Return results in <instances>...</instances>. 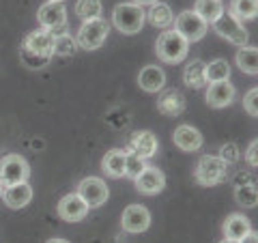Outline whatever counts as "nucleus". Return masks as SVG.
Returning a JSON list of instances; mask_svg holds the SVG:
<instances>
[{
  "instance_id": "obj_1",
  "label": "nucleus",
  "mask_w": 258,
  "mask_h": 243,
  "mask_svg": "<svg viewBox=\"0 0 258 243\" xmlns=\"http://www.w3.org/2000/svg\"><path fill=\"white\" fill-rule=\"evenodd\" d=\"M228 168L230 166L226 164L220 155H203L196 164V172H194V176H196V181L200 185L211 188V185H220V183H224L226 179H228L230 176Z\"/></svg>"
},
{
  "instance_id": "obj_2",
  "label": "nucleus",
  "mask_w": 258,
  "mask_h": 243,
  "mask_svg": "<svg viewBox=\"0 0 258 243\" xmlns=\"http://www.w3.org/2000/svg\"><path fill=\"white\" fill-rule=\"evenodd\" d=\"M112 24L123 35H138L144 26V9L136 3H120L112 11Z\"/></svg>"
},
{
  "instance_id": "obj_3",
  "label": "nucleus",
  "mask_w": 258,
  "mask_h": 243,
  "mask_svg": "<svg viewBox=\"0 0 258 243\" xmlns=\"http://www.w3.org/2000/svg\"><path fill=\"white\" fill-rule=\"evenodd\" d=\"M187 50L189 43L179 35L176 30H166L161 32L157 43H155V52L159 56V60H164L168 65H176L187 58Z\"/></svg>"
},
{
  "instance_id": "obj_4",
  "label": "nucleus",
  "mask_w": 258,
  "mask_h": 243,
  "mask_svg": "<svg viewBox=\"0 0 258 243\" xmlns=\"http://www.w3.org/2000/svg\"><path fill=\"white\" fill-rule=\"evenodd\" d=\"M108 32H110V22H106L103 18H95V20H86L74 39L78 47H82L86 52H95L97 47L106 43Z\"/></svg>"
},
{
  "instance_id": "obj_5",
  "label": "nucleus",
  "mask_w": 258,
  "mask_h": 243,
  "mask_svg": "<svg viewBox=\"0 0 258 243\" xmlns=\"http://www.w3.org/2000/svg\"><path fill=\"white\" fill-rule=\"evenodd\" d=\"M37 20H39V24H41V28H47L54 37L69 32L67 7H64V3H45V5H41L39 11H37Z\"/></svg>"
},
{
  "instance_id": "obj_6",
  "label": "nucleus",
  "mask_w": 258,
  "mask_h": 243,
  "mask_svg": "<svg viewBox=\"0 0 258 243\" xmlns=\"http://www.w3.org/2000/svg\"><path fill=\"white\" fill-rule=\"evenodd\" d=\"M172 24H174V30L187 43H198L207 35V28H209V24L196 11H181Z\"/></svg>"
},
{
  "instance_id": "obj_7",
  "label": "nucleus",
  "mask_w": 258,
  "mask_h": 243,
  "mask_svg": "<svg viewBox=\"0 0 258 243\" xmlns=\"http://www.w3.org/2000/svg\"><path fill=\"white\" fill-rule=\"evenodd\" d=\"M30 176V166L18 153H9L0 159V181L5 185H13V183H24Z\"/></svg>"
},
{
  "instance_id": "obj_8",
  "label": "nucleus",
  "mask_w": 258,
  "mask_h": 243,
  "mask_svg": "<svg viewBox=\"0 0 258 243\" xmlns=\"http://www.w3.org/2000/svg\"><path fill=\"white\" fill-rule=\"evenodd\" d=\"M213 28H215V32H217V35H220L222 39H226V41L235 43V45H239V47L247 45V41H249V35H247V30L243 28L241 20L232 18L230 13H222L220 18L213 22Z\"/></svg>"
},
{
  "instance_id": "obj_9",
  "label": "nucleus",
  "mask_w": 258,
  "mask_h": 243,
  "mask_svg": "<svg viewBox=\"0 0 258 243\" xmlns=\"http://www.w3.org/2000/svg\"><path fill=\"white\" fill-rule=\"evenodd\" d=\"M78 194L88 205V209H97V207L106 205V200L110 196L108 185L103 183L99 176H86V179H82L78 185Z\"/></svg>"
},
{
  "instance_id": "obj_10",
  "label": "nucleus",
  "mask_w": 258,
  "mask_h": 243,
  "mask_svg": "<svg viewBox=\"0 0 258 243\" xmlns=\"http://www.w3.org/2000/svg\"><path fill=\"white\" fill-rule=\"evenodd\" d=\"M159 142L153 132H147V129H140V132H134L132 138L127 142V153H136L142 159H151L157 153Z\"/></svg>"
},
{
  "instance_id": "obj_11",
  "label": "nucleus",
  "mask_w": 258,
  "mask_h": 243,
  "mask_svg": "<svg viewBox=\"0 0 258 243\" xmlns=\"http://www.w3.org/2000/svg\"><path fill=\"white\" fill-rule=\"evenodd\" d=\"M120 224H123V228L127 232L140 234L144 230H149V226H151V213H149V209L142 207V205H129L125 211H123Z\"/></svg>"
},
{
  "instance_id": "obj_12",
  "label": "nucleus",
  "mask_w": 258,
  "mask_h": 243,
  "mask_svg": "<svg viewBox=\"0 0 258 243\" xmlns=\"http://www.w3.org/2000/svg\"><path fill=\"white\" fill-rule=\"evenodd\" d=\"M134 181H136V188H138V192L147 194V196H155V194H159L161 190L166 188V176L155 166H147Z\"/></svg>"
},
{
  "instance_id": "obj_13",
  "label": "nucleus",
  "mask_w": 258,
  "mask_h": 243,
  "mask_svg": "<svg viewBox=\"0 0 258 243\" xmlns=\"http://www.w3.org/2000/svg\"><path fill=\"white\" fill-rule=\"evenodd\" d=\"M58 215L64 222H80L88 215V205L80 198V194H67L58 202Z\"/></svg>"
},
{
  "instance_id": "obj_14",
  "label": "nucleus",
  "mask_w": 258,
  "mask_h": 243,
  "mask_svg": "<svg viewBox=\"0 0 258 243\" xmlns=\"http://www.w3.org/2000/svg\"><path fill=\"white\" fill-rule=\"evenodd\" d=\"M22 47L28 52H35V54H43V56H54V35L47 28H39V30H32L26 35V39L22 41Z\"/></svg>"
},
{
  "instance_id": "obj_15",
  "label": "nucleus",
  "mask_w": 258,
  "mask_h": 243,
  "mask_svg": "<svg viewBox=\"0 0 258 243\" xmlns=\"http://www.w3.org/2000/svg\"><path fill=\"white\" fill-rule=\"evenodd\" d=\"M157 110L164 116H179L185 110V97L176 88H161L157 97Z\"/></svg>"
},
{
  "instance_id": "obj_16",
  "label": "nucleus",
  "mask_w": 258,
  "mask_h": 243,
  "mask_svg": "<svg viewBox=\"0 0 258 243\" xmlns=\"http://www.w3.org/2000/svg\"><path fill=\"white\" fill-rule=\"evenodd\" d=\"M235 99V86L230 80L224 82H211L207 88V103L211 108H226Z\"/></svg>"
},
{
  "instance_id": "obj_17",
  "label": "nucleus",
  "mask_w": 258,
  "mask_h": 243,
  "mask_svg": "<svg viewBox=\"0 0 258 243\" xmlns=\"http://www.w3.org/2000/svg\"><path fill=\"white\" fill-rule=\"evenodd\" d=\"M3 200H5V205L9 209H24L32 200V188L28 185V181L5 185Z\"/></svg>"
},
{
  "instance_id": "obj_18",
  "label": "nucleus",
  "mask_w": 258,
  "mask_h": 243,
  "mask_svg": "<svg viewBox=\"0 0 258 243\" xmlns=\"http://www.w3.org/2000/svg\"><path fill=\"white\" fill-rule=\"evenodd\" d=\"M172 140L181 151H187V153L198 151L200 147H203V134H200L196 127H191V125L176 127L174 134H172Z\"/></svg>"
},
{
  "instance_id": "obj_19",
  "label": "nucleus",
  "mask_w": 258,
  "mask_h": 243,
  "mask_svg": "<svg viewBox=\"0 0 258 243\" xmlns=\"http://www.w3.org/2000/svg\"><path fill=\"white\" fill-rule=\"evenodd\" d=\"M138 84H140L142 91H147V93H159L161 88L166 86L164 69L157 67V65H147L138 76Z\"/></svg>"
},
{
  "instance_id": "obj_20",
  "label": "nucleus",
  "mask_w": 258,
  "mask_h": 243,
  "mask_svg": "<svg viewBox=\"0 0 258 243\" xmlns=\"http://www.w3.org/2000/svg\"><path fill=\"white\" fill-rule=\"evenodd\" d=\"M144 20H149L151 26L164 30V28H168L174 22V15H172V9L166 3L157 0V3L149 5V11H144Z\"/></svg>"
},
{
  "instance_id": "obj_21",
  "label": "nucleus",
  "mask_w": 258,
  "mask_h": 243,
  "mask_svg": "<svg viewBox=\"0 0 258 243\" xmlns=\"http://www.w3.org/2000/svg\"><path fill=\"white\" fill-rule=\"evenodd\" d=\"M101 170L106 172V176H112V179H123L125 176V151L110 149L101 159Z\"/></svg>"
},
{
  "instance_id": "obj_22",
  "label": "nucleus",
  "mask_w": 258,
  "mask_h": 243,
  "mask_svg": "<svg viewBox=\"0 0 258 243\" xmlns=\"http://www.w3.org/2000/svg\"><path fill=\"white\" fill-rule=\"evenodd\" d=\"M222 230H224V237L226 239H230V241H239L241 237H245V234L252 230L249 228V220L245 215H241V213H232L226 217V222L222 226Z\"/></svg>"
},
{
  "instance_id": "obj_23",
  "label": "nucleus",
  "mask_w": 258,
  "mask_h": 243,
  "mask_svg": "<svg viewBox=\"0 0 258 243\" xmlns=\"http://www.w3.org/2000/svg\"><path fill=\"white\" fill-rule=\"evenodd\" d=\"M205 67H207V65L200 58L191 60L187 67L183 69V84L189 86V88H203V86H207L209 82H207V69Z\"/></svg>"
},
{
  "instance_id": "obj_24",
  "label": "nucleus",
  "mask_w": 258,
  "mask_h": 243,
  "mask_svg": "<svg viewBox=\"0 0 258 243\" xmlns=\"http://www.w3.org/2000/svg\"><path fill=\"white\" fill-rule=\"evenodd\" d=\"M237 67L243 71V74L249 76H256L258 74V50L252 45H243L241 50L237 52Z\"/></svg>"
},
{
  "instance_id": "obj_25",
  "label": "nucleus",
  "mask_w": 258,
  "mask_h": 243,
  "mask_svg": "<svg viewBox=\"0 0 258 243\" xmlns=\"http://www.w3.org/2000/svg\"><path fill=\"white\" fill-rule=\"evenodd\" d=\"M194 11H196L207 24L209 22L213 24L224 13V7H222L220 0H196V7H194Z\"/></svg>"
},
{
  "instance_id": "obj_26",
  "label": "nucleus",
  "mask_w": 258,
  "mask_h": 243,
  "mask_svg": "<svg viewBox=\"0 0 258 243\" xmlns=\"http://www.w3.org/2000/svg\"><path fill=\"white\" fill-rule=\"evenodd\" d=\"M232 18L237 20H254L258 13V0H232L230 3V11Z\"/></svg>"
},
{
  "instance_id": "obj_27",
  "label": "nucleus",
  "mask_w": 258,
  "mask_h": 243,
  "mask_svg": "<svg viewBox=\"0 0 258 243\" xmlns=\"http://www.w3.org/2000/svg\"><path fill=\"white\" fill-rule=\"evenodd\" d=\"M235 200L237 205L252 209L258 202V190H256V181L254 183H243V185H235Z\"/></svg>"
},
{
  "instance_id": "obj_28",
  "label": "nucleus",
  "mask_w": 258,
  "mask_h": 243,
  "mask_svg": "<svg viewBox=\"0 0 258 243\" xmlns=\"http://www.w3.org/2000/svg\"><path fill=\"white\" fill-rule=\"evenodd\" d=\"M207 82H224V80H230V65L224 58H215L207 65Z\"/></svg>"
},
{
  "instance_id": "obj_29",
  "label": "nucleus",
  "mask_w": 258,
  "mask_h": 243,
  "mask_svg": "<svg viewBox=\"0 0 258 243\" xmlns=\"http://www.w3.org/2000/svg\"><path fill=\"white\" fill-rule=\"evenodd\" d=\"M101 11H103L101 0H78V5H76V15L82 22L101 18Z\"/></svg>"
},
{
  "instance_id": "obj_30",
  "label": "nucleus",
  "mask_w": 258,
  "mask_h": 243,
  "mask_svg": "<svg viewBox=\"0 0 258 243\" xmlns=\"http://www.w3.org/2000/svg\"><path fill=\"white\" fill-rule=\"evenodd\" d=\"M78 52V43L74 35H69V32H64V35H56L54 37V50L52 54L56 56H74Z\"/></svg>"
},
{
  "instance_id": "obj_31",
  "label": "nucleus",
  "mask_w": 258,
  "mask_h": 243,
  "mask_svg": "<svg viewBox=\"0 0 258 243\" xmlns=\"http://www.w3.org/2000/svg\"><path fill=\"white\" fill-rule=\"evenodd\" d=\"M20 60L22 65H26V69H43L50 65L52 56H43V54H35V52H28V50H20Z\"/></svg>"
},
{
  "instance_id": "obj_32",
  "label": "nucleus",
  "mask_w": 258,
  "mask_h": 243,
  "mask_svg": "<svg viewBox=\"0 0 258 243\" xmlns=\"http://www.w3.org/2000/svg\"><path fill=\"white\" fill-rule=\"evenodd\" d=\"M147 168V159L138 157L136 153H127L125 151V176H129V179H136L142 170Z\"/></svg>"
},
{
  "instance_id": "obj_33",
  "label": "nucleus",
  "mask_w": 258,
  "mask_h": 243,
  "mask_svg": "<svg viewBox=\"0 0 258 243\" xmlns=\"http://www.w3.org/2000/svg\"><path fill=\"white\" fill-rule=\"evenodd\" d=\"M220 157H222L228 166L237 164V161H239V147H237L235 142H226L224 147L220 149Z\"/></svg>"
},
{
  "instance_id": "obj_34",
  "label": "nucleus",
  "mask_w": 258,
  "mask_h": 243,
  "mask_svg": "<svg viewBox=\"0 0 258 243\" xmlns=\"http://www.w3.org/2000/svg\"><path fill=\"white\" fill-rule=\"evenodd\" d=\"M106 120H108V125H112L114 129H120V127H125V125H127V120H129V112H127V110L116 108V110H112L110 114L106 116Z\"/></svg>"
},
{
  "instance_id": "obj_35",
  "label": "nucleus",
  "mask_w": 258,
  "mask_h": 243,
  "mask_svg": "<svg viewBox=\"0 0 258 243\" xmlns=\"http://www.w3.org/2000/svg\"><path fill=\"white\" fill-rule=\"evenodd\" d=\"M256 99H258V91H256V88H252V91H247V93H245V97H243V108H245L252 116H258Z\"/></svg>"
},
{
  "instance_id": "obj_36",
  "label": "nucleus",
  "mask_w": 258,
  "mask_h": 243,
  "mask_svg": "<svg viewBox=\"0 0 258 243\" xmlns=\"http://www.w3.org/2000/svg\"><path fill=\"white\" fill-rule=\"evenodd\" d=\"M256 153H258V142H256V140H252V144H249L247 151H245V159H247V164L252 166V168H256V166H258V157H256Z\"/></svg>"
},
{
  "instance_id": "obj_37",
  "label": "nucleus",
  "mask_w": 258,
  "mask_h": 243,
  "mask_svg": "<svg viewBox=\"0 0 258 243\" xmlns=\"http://www.w3.org/2000/svg\"><path fill=\"white\" fill-rule=\"evenodd\" d=\"M239 243H258V237H256V232L254 230H249L245 237H241L239 239Z\"/></svg>"
},
{
  "instance_id": "obj_38",
  "label": "nucleus",
  "mask_w": 258,
  "mask_h": 243,
  "mask_svg": "<svg viewBox=\"0 0 258 243\" xmlns=\"http://www.w3.org/2000/svg\"><path fill=\"white\" fill-rule=\"evenodd\" d=\"M136 5H140V7H144V5H153V3H157V0H134Z\"/></svg>"
},
{
  "instance_id": "obj_39",
  "label": "nucleus",
  "mask_w": 258,
  "mask_h": 243,
  "mask_svg": "<svg viewBox=\"0 0 258 243\" xmlns=\"http://www.w3.org/2000/svg\"><path fill=\"white\" fill-rule=\"evenodd\" d=\"M45 243H69V241H64V239H50V241H45Z\"/></svg>"
},
{
  "instance_id": "obj_40",
  "label": "nucleus",
  "mask_w": 258,
  "mask_h": 243,
  "mask_svg": "<svg viewBox=\"0 0 258 243\" xmlns=\"http://www.w3.org/2000/svg\"><path fill=\"white\" fill-rule=\"evenodd\" d=\"M3 192H5V183L0 181V198H3Z\"/></svg>"
},
{
  "instance_id": "obj_41",
  "label": "nucleus",
  "mask_w": 258,
  "mask_h": 243,
  "mask_svg": "<svg viewBox=\"0 0 258 243\" xmlns=\"http://www.w3.org/2000/svg\"><path fill=\"white\" fill-rule=\"evenodd\" d=\"M220 243H239V241H230V239H224V241H220Z\"/></svg>"
},
{
  "instance_id": "obj_42",
  "label": "nucleus",
  "mask_w": 258,
  "mask_h": 243,
  "mask_svg": "<svg viewBox=\"0 0 258 243\" xmlns=\"http://www.w3.org/2000/svg\"><path fill=\"white\" fill-rule=\"evenodd\" d=\"M47 3H62V0H47Z\"/></svg>"
}]
</instances>
